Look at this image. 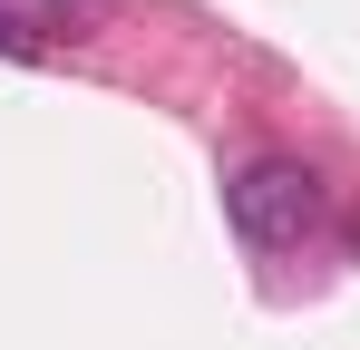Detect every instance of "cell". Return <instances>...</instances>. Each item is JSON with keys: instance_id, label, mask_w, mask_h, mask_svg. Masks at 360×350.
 <instances>
[{"instance_id": "6da1fadb", "label": "cell", "mask_w": 360, "mask_h": 350, "mask_svg": "<svg viewBox=\"0 0 360 350\" xmlns=\"http://www.w3.org/2000/svg\"><path fill=\"white\" fill-rule=\"evenodd\" d=\"M321 214H331V185L302 166V156H253V166L224 175V224H234L253 253H292V243H311Z\"/></svg>"}, {"instance_id": "7a4b0ae2", "label": "cell", "mask_w": 360, "mask_h": 350, "mask_svg": "<svg viewBox=\"0 0 360 350\" xmlns=\"http://www.w3.org/2000/svg\"><path fill=\"white\" fill-rule=\"evenodd\" d=\"M0 58H39V39H30V20H20V10H0Z\"/></svg>"}, {"instance_id": "3957f363", "label": "cell", "mask_w": 360, "mask_h": 350, "mask_svg": "<svg viewBox=\"0 0 360 350\" xmlns=\"http://www.w3.org/2000/svg\"><path fill=\"white\" fill-rule=\"evenodd\" d=\"M351 253H360V224H351Z\"/></svg>"}]
</instances>
